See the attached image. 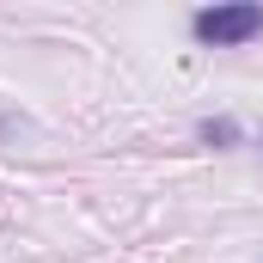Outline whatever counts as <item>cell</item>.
Returning <instances> with one entry per match:
<instances>
[{
	"mask_svg": "<svg viewBox=\"0 0 263 263\" xmlns=\"http://www.w3.org/2000/svg\"><path fill=\"white\" fill-rule=\"evenodd\" d=\"M196 135L208 141V147H239V123H233V117H208Z\"/></svg>",
	"mask_w": 263,
	"mask_h": 263,
	"instance_id": "cell-2",
	"label": "cell"
},
{
	"mask_svg": "<svg viewBox=\"0 0 263 263\" xmlns=\"http://www.w3.org/2000/svg\"><path fill=\"white\" fill-rule=\"evenodd\" d=\"M190 37L202 49H239V43L263 37V6H251V0H239V6H202V12H190Z\"/></svg>",
	"mask_w": 263,
	"mask_h": 263,
	"instance_id": "cell-1",
	"label": "cell"
}]
</instances>
